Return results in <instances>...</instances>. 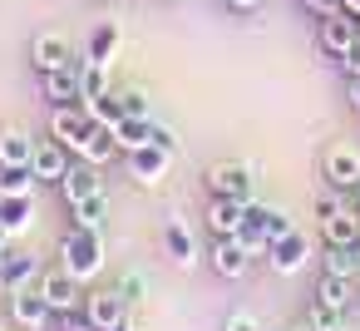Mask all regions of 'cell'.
I'll return each mask as SVG.
<instances>
[{
  "label": "cell",
  "mask_w": 360,
  "mask_h": 331,
  "mask_svg": "<svg viewBox=\"0 0 360 331\" xmlns=\"http://www.w3.org/2000/svg\"><path fill=\"white\" fill-rule=\"evenodd\" d=\"M35 173L30 168H0V198H30Z\"/></svg>",
  "instance_id": "484cf974"
},
{
  "label": "cell",
  "mask_w": 360,
  "mask_h": 331,
  "mask_svg": "<svg viewBox=\"0 0 360 331\" xmlns=\"http://www.w3.org/2000/svg\"><path fill=\"white\" fill-rule=\"evenodd\" d=\"M173 6H178V0H173Z\"/></svg>",
  "instance_id": "f6af8a7d"
},
{
  "label": "cell",
  "mask_w": 360,
  "mask_h": 331,
  "mask_svg": "<svg viewBox=\"0 0 360 331\" xmlns=\"http://www.w3.org/2000/svg\"><path fill=\"white\" fill-rule=\"evenodd\" d=\"M119 149L124 154H134V149H143V144H153V119H119Z\"/></svg>",
  "instance_id": "603a6c76"
},
{
  "label": "cell",
  "mask_w": 360,
  "mask_h": 331,
  "mask_svg": "<svg viewBox=\"0 0 360 331\" xmlns=\"http://www.w3.org/2000/svg\"><path fill=\"white\" fill-rule=\"evenodd\" d=\"M6 247H11V227H6V223H0V252H6Z\"/></svg>",
  "instance_id": "f35d334b"
},
{
  "label": "cell",
  "mask_w": 360,
  "mask_h": 331,
  "mask_svg": "<svg viewBox=\"0 0 360 331\" xmlns=\"http://www.w3.org/2000/svg\"><path fill=\"white\" fill-rule=\"evenodd\" d=\"M114 331H134V326H129V321H124V326H114Z\"/></svg>",
  "instance_id": "b9f144b4"
},
{
  "label": "cell",
  "mask_w": 360,
  "mask_h": 331,
  "mask_svg": "<svg viewBox=\"0 0 360 331\" xmlns=\"http://www.w3.org/2000/svg\"><path fill=\"white\" fill-rule=\"evenodd\" d=\"M84 163H109L114 154H119V134H114V124H104V119H89V129H84V139H79V149H75Z\"/></svg>",
  "instance_id": "ba28073f"
},
{
  "label": "cell",
  "mask_w": 360,
  "mask_h": 331,
  "mask_svg": "<svg viewBox=\"0 0 360 331\" xmlns=\"http://www.w3.org/2000/svg\"><path fill=\"white\" fill-rule=\"evenodd\" d=\"M40 296L50 301V311H55V316L79 311V301H84V296H79V277H75V272H65V267L40 277Z\"/></svg>",
  "instance_id": "5b68a950"
},
{
  "label": "cell",
  "mask_w": 360,
  "mask_h": 331,
  "mask_svg": "<svg viewBox=\"0 0 360 331\" xmlns=\"http://www.w3.org/2000/svg\"><path fill=\"white\" fill-rule=\"evenodd\" d=\"M321 262H326V272H335V277H355V272H360L355 247H330V242H326V257H321Z\"/></svg>",
  "instance_id": "4316f807"
},
{
  "label": "cell",
  "mask_w": 360,
  "mask_h": 331,
  "mask_svg": "<svg viewBox=\"0 0 360 331\" xmlns=\"http://www.w3.org/2000/svg\"><path fill=\"white\" fill-rule=\"evenodd\" d=\"M296 331H321V326H311V321H301V326H296Z\"/></svg>",
  "instance_id": "60d3db41"
},
{
  "label": "cell",
  "mask_w": 360,
  "mask_h": 331,
  "mask_svg": "<svg viewBox=\"0 0 360 331\" xmlns=\"http://www.w3.org/2000/svg\"><path fill=\"white\" fill-rule=\"evenodd\" d=\"M30 158H35V139L25 129L0 134V168H30Z\"/></svg>",
  "instance_id": "d6986e66"
},
{
  "label": "cell",
  "mask_w": 360,
  "mask_h": 331,
  "mask_svg": "<svg viewBox=\"0 0 360 331\" xmlns=\"http://www.w3.org/2000/svg\"><path fill=\"white\" fill-rule=\"evenodd\" d=\"M30 173L40 183H60L70 173V149L55 139V144H35V158H30Z\"/></svg>",
  "instance_id": "7c38bea8"
},
{
  "label": "cell",
  "mask_w": 360,
  "mask_h": 331,
  "mask_svg": "<svg viewBox=\"0 0 360 331\" xmlns=\"http://www.w3.org/2000/svg\"><path fill=\"white\" fill-rule=\"evenodd\" d=\"M11 316H15V326H25V331H45V326L55 321V311H50V301L40 296V287L11 292Z\"/></svg>",
  "instance_id": "8992f818"
},
{
  "label": "cell",
  "mask_w": 360,
  "mask_h": 331,
  "mask_svg": "<svg viewBox=\"0 0 360 331\" xmlns=\"http://www.w3.org/2000/svg\"><path fill=\"white\" fill-rule=\"evenodd\" d=\"M306 252H311V242H306L301 232H286V237H276V242L266 247V267L281 272V277H291V272L306 267Z\"/></svg>",
  "instance_id": "9c48e42d"
},
{
  "label": "cell",
  "mask_w": 360,
  "mask_h": 331,
  "mask_svg": "<svg viewBox=\"0 0 360 331\" xmlns=\"http://www.w3.org/2000/svg\"><path fill=\"white\" fill-rule=\"evenodd\" d=\"M163 242H168L173 262H183V267L198 257V247H193V232H188V223H183V218H168V223H163Z\"/></svg>",
  "instance_id": "44dd1931"
},
{
  "label": "cell",
  "mask_w": 360,
  "mask_h": 331,
  "mask_svg": "<svg viewBox=\"0 0 360 331\" xmlns=\"http://www.w3.org/2000/svg\"><path fill=\"white\" fill-rule=\"evenodd\" d=\"M75 208V227H104V213H109V198L104 193H94V198H79V203H70Z\"/></svg>",
  "instance_id": "cb8c5ba5"
},
{
  "label": "cell",
  "mask_w": 360,
  "mask_h": 331,
  "mask_svg": "<svg viewBox=\"0 0 360 331\" xmlns=\"http://www.w3.org/2000/svg\"><path fill=\"white\" fill-rule=\"evenodd\" d=\"M301 6H306V11H316V15L326 20V15H335V11H340V0H301Z\"/></svg>",
  "instance_id": "836d02e7"
},
{
  "label": "cell",
  "mask_w": 360,
  "mask_h": 331,
  "mask_svg": "<svg viewBox=\"0 0 360 331\" xmlns=\"http://www.w3.org/2000/svg\"><path fill=\"white\" fill-rule=\"evenodd\" d=\"M114 104H119V119H148V94L143 89H124V94H114Z\"/></svg>",
  "instance_id": "f1b7e54d"
},
{
  "label": "cell",
  "mask_w": 360,
  "mask_h": 331,
  "mask_svg": "<svg viewBox=\"0 0 360 331\" xmlns=\"http://www.w3.org/2000/svg\"><path fill=\"white\" fill-rule=\"evenodd\" d=\"M227 6H232V11H257L262 0H227Z\"/></svg>",
  "instance_id": "74e56055"
},
{
  "label": "cell",
  "mask_w": 360,
  "mask_h": 331,
  "mask_svg": "<svg viewBox=\"0 0 360 331\" xmlns=\"http://www.w3.org/2000/svg\"><path fill=\"white\" fill-rule=\"evenodd\" d=\"M114 45H119V25H99V30H94V40H89V60H99V65H109V55H114Z\"/></svg>",
  "instance_id": "83f0119b"
},
{
  "label": "cell",
  "mask_w": 360,
  "mask_h": 331,
  "mask_svg": "<svg viewBox=\"0 0 360 331\" xmlns=\"http://www.w3.org/2000/svg\"><path fill=\"white\" fill-rule=\"evenodd\" d=\"M335 208H345V203H340V198H335V193H321V203H316V213H321V218H330V213H335Z\"/></svg>",
  "instance_id": "d590c367"
},
{
  "label": "cell",
  "mask_w": 360,
  "mask_h": 331,
  "mask_svg": "<svg viewBox=\"0 0 360 331\" xmlns=\"http://www.w3.org/2000/svg\"><path fill=\"white\" fill-rule=\"evenodd\" d=\"M119 292H124V301H143V296H148V277L134 267V272L119 277Z\"/></svg>",
  "instance_id": "4dcf8cb0"
},
{
  "label": "cell",
  "mask_w": 360,
  "mask_h": 331,
  "mask_svg": "<svg viewBox=\"0 0 360 331\" xmlns=\"http://www.w3.org/2000/svg\"><path fill=\"white\" fill-rule=\"evenodd\" d=\"M89 119H94V114H89V104H84V109L65 104V109H55V124H50V129H55V139H60L65 149H79V139H84Z\"/></svg>",
  "instance_id": "e0dca14e"
},
{
  "label": "cell",
  "mask_w": 360,
  "mask_h": 331,
  "mask_svg": "<svg viewBox=\"0 0 360 331\" xmlns=\"http://www.w3.org/2000/svg\"><path fill=\"white\" fill-rule=\"evenodd\" d=\"M247 242L242 237H217V247H212V272L217 277H227V282H237V277H247Z\"/></svg>",
  "instance_id": "5bb4252c"
},
{
  "label": "cell",
  "mask_w": 360,
  "mask_h": 331,
  "mask_svg": "<svg viewBox=\"0 0 360 331\" xmlns=\"http://www.w3.org/2000/svg\"><path fill=\"white\" fill-rule=\"evenodd\" d=\"M45 99H50L55 109H65V104H84V60H75V65L45 75Z\"/></svg>",
  "instance_id": "277c9868"
},
{
  "label": "cell",
  "mask_w": 360,
  "mask_h": 331,
  "mask_svg": "<svg viewBox=\"0 0 360 331\" xmlns=\"http://www.w3.org/2000/svg\"><path fill=\"white\" fill-rule=\"evenodd\" d=\"M6 257H11V247H6V252H0V277H6Z\"/></svg>",
  "instance_id": "ab89813d"
},
{
  "label": "cell",
  "mask_w": 360,
  "mask_h": 331,
  "mask_svg": "<svg viewBox=\"0 0 360 331\" xmlns=\"http://www.w3.org/2000/svg\"><path fill=\"white\" fill-rule=\"evenodd\" d=\"M222 331H266V326H262V316H257V311H227Z\"/></svg>",
  "instance_id": "1f68e13d"
},
{
  "label": "cell",
  "mask_w": 360,
  "mask_h": 331,
  "mask_svg": "<svg viewBox=\"0 0 360 331\" xmlns=\"http://www.w3.org/2000/svg\"><path fill=\"white\" fill-rule=\"evenodd\" d=\"M0 223H6L11 232H20L30 223V203L25 198H0Z\"/></svg>",
  "instance_id": "f546056e"
},
{
  "label": "cell",
  "mask_w": 360,
  "mask_h": 331,
  "mask_svg": "<svg viewBox=\"0 0 360 331\" xmlns=\"http://www.w3.org/2000/svg\"><path fill=\"white\" fill-rule=\"evenodd\" d=\"M84 321H89L94 331H114V326H124V321H129V301H124V292H119V287H99V292H89V296H84Z\"/></svg>",
  "instance_id": "3957f363"
},
{
  "label": "cell",
  "mask_w": 360,
  "mask_h": 331,
  "mask_svg": "<svg viewBox=\"0 0 360 331\" xmlns=\"http://www.w3.org/2000/svg\"><path fill=\"white\" fill-rule=\"evenodd\" d=\"M30 65H35L40 75H55V70L75 65V50H70L65 35H35V45H30Z\"/></svg>",
  "instance_id": "30bf717a"
},
{
  "label": "cell",
  "mask_w": 360,
  "mask_h": 331,
  "mask_svg": "<svg viewBox=\"0 0 360 331\" xmlns=\"http://www.w3.org/2000/svg\"><path fill=\"white\" fill-rule=\"evenodd\" d=\"M35 272H40V267H35V257H25V252H11V257H6V277H0V287H6V292H25Z\"/></svg>",
  "instance_id": "7402d4cb"
},
{
  "label": "cell",
  "mask_w": 360,
  "mask_h": 331,
  "mask_svg": "<svg viewBox=\"0 0 360 331\" xmlns=\"http://www.w3.org/2000/svg\"><path fill=\"white\" fill-rule=\"evenodd\" d=\"M242 223H247V203H237V198H212L207 203V227L217 237H237Z\"/></svg>",
  "instance_id": "9a60e30c"
},
{
  "label": "cell",
  "mask_w": 360,
  "mask_h": 331,
  "mask_svg": "<svg viewBox=\"0 0 360 331\" xmlns=\"http://www.w3.org/2000/svg\"><path fill=\"white\" fill-rule=\"evenodd\" d=\"M153 144H163V149L173 154V149H178V134H173L168 124H158V119H153Z\"/></svg>",
  "instance_id": "d6a6232c"
},
{
  "label": "cell",
  "mask_w": 360,
  "mask_h": 331,
  "mask_svg": "<svg viewBox=\"0 0 360 331\" xmlns=\"http://www.w3.org/2000/svg\"><path fill=\"white\" fill-rule=\"evenodd\" d=\"M326 183L330 188H355L360 183V149L355 144H330L326 149Z\"/></svg>",
  "instance_id": "52a82bcc"
},
{
  "label": "cell",
  "mask_w": 360,
  "mask_h": 331,
  "mask_svg": "<svg viewBox=\"0 0 360 331\" xmlns=\"http://www.w3.org/2000/svg\"><path fill=\"white\" fill-rule=\"evenodd\" d=\"M350 104L360 109V75H350Z\"/></svg>",
  "instance_id": "8d00e7d4"
},
{
  "label": "cell",
  "mask_w": 360,
  "mask_h": 331,
  "mask_svg": "<svg viewBox=\"0 0 360 331\" xmlns=\"http://www.w3.org/2000/svg\"><path fill=\"white\" fill-rule=\"evenodd\" d=\"M355 203H360V183H355Z\"/></svg>",
  "instance_id": "ee69618b"
},
{
  "label": "cell",
  "mask_w": 360,
  "mask_h": 331,
  "mask_svg": "<svg viewBox=\"0 0 360 331\" xmlns=\"http://www.w3.org/2000/svg\"><path fill=\"white\" fill-rule=\"evenodd\" d=\"M60 193L70 198V203H79V198H94V193H104V178H99V163H70V173L60 178Z\"/></svg>",
  "instance_id": "4fadbf2b"
},
{
  "label": "cell",
  "mask_w": 360,
  "mask_h": 331,
  "mask_svg": "<svg viewBox=\"0 0 360 331\" xmlns=\"http://www.w3.org/2000/svg\"><path fill=\"white\" fill-rule=\"evenodd\" d=\"M163 168H168V149H163V144H143V149L129 154V173H134L139 183H158Z\"/></svg>",
  "instance_id": "ac0fdd59"
},
{
  "label": "cell",
  "mask_w": 360,
  "mask_h": 331,
  "mask_svg": "<svg viewBox=\"0 0 360 331\" xmlns=\"http://www.w3.org/2000/svg\"><path fill=\"white\" fill-rule=\"evenodd\" d=\"M321 232H326L330 247H355V237H360V218H355L350 208H335L330 218H321Z\"/></svg>",
  "instance_id": "ffe728a7"
},
{
  "label": "cell",
  "mask_w": 360,
  "mask_h": 331,
  "mask_svg": "<svg viewBox=\"0 0 360 331\" xmlns=\"http://www.w3.org/2000/svg\"><path fill=\"white\" fill-rule=\"evenodd\" d=\"M99 99H109V65L84 60V104H99Z\"/></svg>",
  "instance_id": "d4e9b609"
},
{
  "label": "cell",
  "mask_w": 360,
  "mask_h": 331,
  "mask_svg": "<svg viewBox=\"0 0 360 331\" xmlns=\"http://www.w3.org/2000/svg\"><path fill=\"white\" fill-rule=\"evenodd\" d=\"M340 65H345V75H360V40H355V45L340 55Z\"/></svg>",
  "instance_id": "e575fe53"
},
{
  "label": "cell",
  "mask_w": 360,
  "mask_h": 331,
  "mask_svg": "<svg viewBox=\"0 0 360 331\" xmlns=\"http://www.w3.org/2000/svg\"><path fill=\"white\" fill-rule=\"evenodd\" d=\"M326 331H345V326H340V321H335V326H326Z\"/></svg>",
  "instance_id": "7bdbcfd3"
},
{
  "label": "cell",
  "mask_w": 360,
  "mask_h": 331,
  "mask_svg": "<svg viewBox=\"0 0 360 331\" xmlns=\"http://www.w3.org/2000/svg\"><path fill=\"white\" fill-rule=\"evenodd\" d=\"M60 257H65V272H75V277L84 282V277H94V272L104 267V242H99L94 227H75V232L65 237Z\"/></svg>",
  "instance_id": "6da1fadb"
},
{
  "label": "cell",
  "mask_w": 360,
  "mask_h": 331,
  "mask_svg": "<svg viewBox=\"0 0 360 331\" xmlns=\"http://www.w3.org/2000/svg\"><path fill=\"white\" fill-rule=\"evenodd\" d=\"M355 40H360V30H355V20H350L345 11H335V15H326V20H321V50H326V55H335V60H340Z\"/></svg>",
  "instance_id": "8fae6325"
},
{
  "label": "cell",
  "mask_w": 360,
  "mask_h": 331,
  "mask_svg": "<svg viewBox=\"0 0 360 331\" xmlns=\"http://www.w3.org/2000/svg\"><path fill=\"white\" fill-rule=\"evenodd\" d=\"M316 301H321V306H330L335 316H345V306L355 301V277H335V272H321V282H316Z\"/></svg>",
  "instance_id": "2e32d148"
},
{
  "label": "cell",
  "mask_w": 360,
  "mask_h": 331,
  "mask_svg": "<svg viewBox=\"0 0 360 331\" xmlns=\"http://www.w3.org/2000/svg\"><path fill=\"white\" fill-rule=\"evenodd\" d=\"M207 193H212V198L252 203V198H257V178H252V168H247V163L227 158V163H212V168H207Z\"/></svg>",
  "instance_id": "7a4b0ae2"
}]
</instances>
